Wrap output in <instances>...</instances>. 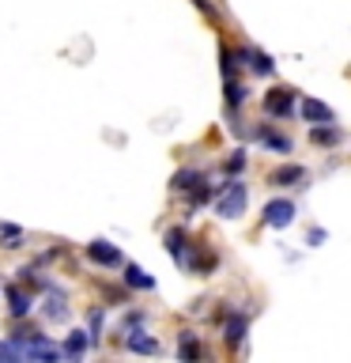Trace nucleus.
Returning a JSON list of instances; mask_svg holds the SVG:
<instances>
[{
    "label": "nucleus",
    "mask_w": 351,
    "mask_h": 363,
    "mask_svg": "<svg viewBox=\"0 0 351 363\" xmlns=\"http://www.w3.org/2000/svg\"><path fill=\"white\" fill-rule=\"evenodd\" d=\"M246 201H249V189L242 182H226L219 189V197H215V212H219L223 220H238V216L246 212Z\"/></svg>",
    "instance_id": "1"
},
{
    "label": "nucleus",
    "mask_w": 351,
    "mask_h": 363,
    "mask_svg": "<svg viewBox=\"0 0 351 363\" xmlns=\"http://www.w3.org/2000/svg\"><path fill=\"white\" fill-rule=\"evenodd\" d=\"M87 257L95 261V265H102V269H117L121 265V250L113 246V242H106V238L87 242Z\"/></svg>",
    "instance_id": "2"
},
{
    "label": "nucleus",
    "mask_w": 351,
    "mask_h": 363,
    "mask_svg": "<svg viewBox=\"0 0 351 363\" xmlns=\"http://www.w3.org/2000/svg\"><path fill=\"white\" fill-rule=\"evenodd\" d=\"M291 220H294V204L291 201H268L265 204V223L268 227H291Z\"/></svg>",
    "instance_id": "3"
},
{
    "label": "nucleus",
    "mask_w": 351,
    "mask_h": 363,
    "mask_svg": "<svg viewBox=\"0 0 351 363\" xmlns=\"http://www.w3.org/2000/svg\"><path fill=\"white\" fill-rule=\"evenodd\" d=\"M265 110L272 113V118H287V113L294 110V95L287 87H280V91H268L265 95Z\"/></svg>",
    "instance_id": "4"
},
{
    "label": "nucleus",
    "mask_w": 351,
    "mask_h": 363,
    "mask_svg": "<svg viewBox=\"0 0 351 363\" xmlns=\"http://www.w3.org/2000/svg\"><path fill=\"white\" fill-rule=\"evenodd\" d=\"M299 113H302L310 125H333V106H325L321 99H302Z\"/></svg>",
    "instance_id": "5"
},
{
    "label": "nucleus",
    "mask_w": 351,
    "mask_h": 363,
    "mask_svg": "<svg viewBox=\"0 0 351 363\" xmlns=\"http://www.w3.org/2000/svg\"><path fill=\"white\" fill-rule=\"evenodd\" d=\"M238 57H242V65H249L257 76H272V57H268V53H260V50H242Z\"/></svg>",
    "instance_id": "6"
},
{
    "label": "nucleus",
    "mask_w": 351,
    "mask_h": 363,
    "mask_svg": "<svg viewBox=\"0 0 351 363\" xmlns=\"http://www.w3.org/2000/svg\"><path fill=\"white\" fill-rule=\"evenodd\" d=\"M302 178H306V170L299 163H287V167L272 170V186H299Z\"/></svg>",
    "instance_id": "7"
},
{
    "label": "nucleus",
    "mask_w": 351,
    "mask_h": 363,
    "mask_svg": "<svg viewBox=\"0 0 351 363\" xmlns=\"http://www.w3.org/2000/svg\"><path fill=\"white\" fill-rule=\"evenodd\" d=\"M125 284H129V288H140V291H151L155 288V280L147 277L140 265H125Z\"/></svg>",
    "instance_id": "8"
},
{
    "label": "nucleus",
    "mask_w": 351,
    "mask_h": 363,
    "mask_svg": "<svg viewBox=\"0 0 351 363\" xmlns=\"http://www.w3.org/2000/svg\"><path fill=\"white\" fill-rule=\"evenodd\" d=\"M166 250L174 261H185V231H181V227H170L166 231Z\"/></svg>",
    "instance_id": "9"
},
{
    "label": "nucleus",
    "mask_w": 351,
    "mask_h": 363,
    "mask_svg": "<svg viewBox=\"0 0 351 363\" xmlns=\"http://www.w3.org/2000/svg\"><path fill=\"white\" fill-rule=\"evenodd\" d=\"M87 345H91L87 333H84V329H76V333H68V340H64V356L68 359H79L87 352Z\"/></svg>",
    "instance_id": "10"
},
{
    "label": "nucleus",
    "mask_w": 351,
    "mask_h": 363,
    "mask_svg": "<svg viewBox=\"0 0 351 363\" xmlns=\"http://www.w3.org/2000/svg\"><path fill=\"white\" fill-rule=\"evenodd\" d=\"M8 311L16 314V318H23L30 311V299H27V291H19V288H8Z\"/></svg>",
    "instance_id": "11"
},
{
    "label": "nucleus",
    "mask_w": 351,
    "mask_h": 363,
    "mask_svg": "<svg viewBox=\"0 0 351 363\" xmlns=\"http://www.w3.org/2000/svg\"><path fill=\"white\" fill-rule=\"evenodd\" d=\"M242 337H246V318L231 314V322H226V345H242Z\"/></svg>",
    "instance_id": "12"
},
{
    "label": "nucleus",
    "mask_w": 351,
    "mask_h": 363,
    "mask_svg": "<svg viewBox=\"0 0 351 363\" xmlns=\"http://www.w3.org/2000/svg\"><path fill=\"white\" fill-rule=\"evenodd\" d=\"M178 356H181V359H197V356H200V345H197V337H192V333H181Z\"/></svg>",
    "instance_id": "13"
},
{
    "label": "nucleus",
    "mask_w": 351,
    "mask_h": 363,
    "mask_svg": "<svg viewBox=\"0 0 351 363\" xmlns=\"http://www.w3.org/2000/svg\"><path fill=\"white\" fill-rule=\"evenodd\" d=\"M260 136H265V144L272 147V152H280V155H287V152H291V140H287V136H280V133H272V129H265Z\"/></svg>",
    "instance_id": "14"
},
{
    "label": "nucleus",
    "mask_w": 351,
    "mask_h": 363,
    "mask_svg": "<svg viewBox=\"0 0 351 363\" xmlns=\"http://www.w3.org/2000/svg\"><path fill=\"white\" fill-rule=\"evenodd\" d=\"M0 242H4L8 250H16V246H23V231H19V227H11V223H4V227H0Z\"/></svg>",
    "instance_id": "15"
},
{
    "label": "nucleus",
    "mask_w": 351,
    "mask_h": 363,
    "mask_svg": "<svg viewBox=\"0 0 351 363\" xmlns=\"http://www.w3.org/2000/svg\"><path fill=\"white\" fill-rule=\"evenodd\" d=\"M192 186H200L197 170H178V174H174V189H192Z\"/></svg>",
    "instance_id": "16"
},
{
    "label": "nucleus",
    "mask_w": 351,
    "mask_h": 363,
    "mask_svg": "<svg viewBox=\"0 0 351 363\" xmlns=\"http://www.w3.org/2000/svg\"><path fill=\"white\" fill-rule=\"evenodd\" d=\"M310 140L313 144H340V133L336 129H310Z\"/></svg>",
    "instance_id": "17"
},
{
    "label": "nucleus",
    "mask_w": 351,
    "mask_h": 363,
    "mask_svg": "<svg viewBox=\"0 0 351 363\" xmlns=\"http://www.w3.org/2000/svg\"><path fill=\"white\" fill-rule=\"evenodd\" d=\"M129 348H132V352H159L155 340H151V337H140V333L129 337Z\"/></svg>",
    "instance_id": "18"
},
{
    "label": "nucleus",
    "mask_w": 351,
    "mask_h": 363,
    "mask_svg": "<svg viewBox=\"0 0 351 363\" xmlns=\"http://www.w3.org/2000/svg\"><path fill=\"white\" fill-rule=\"evenodd\" d=\"M246 99V91H242V84H234V76L226 79V102H231V106H238V102Z\"/></svg>",
    "instance_id": "19"
},
{
    "label": "nucleus",
    "mask_w": 351,
    "mask_h": 363,
    "mask_svg": "<svg viewBox=\"0 0 351 363\" xmlns=\"http://www.w3.org/2000/svg\"><path fill=\"white\" fill-rule=\"evenodd\" d=\"M242 167H246V152H234L231 159H226V170H231V174H238Z\"/></svg>",
    "instance_id": "20"
},
{
    "label": "nucleus",
    "mask_w": 351,
    "mask_h": 363,
    "mask_svg": "<svg viewBox=\"0 0 351 363\" xmlns=\"http://www.w3.org/2000/svg\"><path fill=\"white\" fill-rule=\"evenodd\" d=\"M192 4H197V8H200L208 19H215V11H212V4H208V0H192Z\"/></svg>",
    "instance_id": "21"
}]
</instances>
